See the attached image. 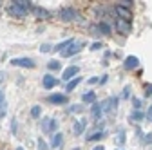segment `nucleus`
<instances>
[{
    "instance_id": "17",
    "label": "nucleus",
    "mask_w": 152,
    "mask_h": 150,
    "mask_svg": "<svg viewBox=\"0 0 152 150\" xmlns=\"http://www.w3.org/2000/svg\"><path fill=\"white\" fill-rule=\"evenodd\" d=\"M31 11H33L38 18H47V16H49V13H47L45 9H42V7H33Z\"/></svg>"
},
{
    "instance_id": "21",
    "label": "nucleus",
    "mask_w": 152,
    "mask_h": 150,
    "mask_svg": "<svg viewBox=\"0 0 152 150\" xmlns=\"http://www.w3.org/2000/svg\"><path fill=\"white\" fill-rule=\"evenodd\" d=\"M130 118L134 119V121H143L145 119V114H143V112H140V110H136V112H132Z\"/></svg>"
},
{
    "instance_id": "3",
    "label": "nucleus",
    "mask_w": 152,
    "mask_h": 150,
    "mask_svg": "<svg viewBox=\"0 0 152 150\" xmlns=\"http://www.w3.org/2000/svg\"><path fill=\"white\" fill-rule=\"evenodd\" d=\"M56 127H58V121H56L54 118L42 119V128L45 130V132H56Z\"/></svg>"
},
{
    "instance_id": "32",
    "label": "nucleus",
    "mask_w": 152,
    "mask_h": 150,
    "mask_svg": "<svg viewBox=\"0 0 152 150\" xmlns=\"http://www.w3.org/2000/svg\"><path fill=\"white\" fill-rule=\"evenodd\" d=\"M134 107L140 108V107H141V101H140V100H134Z\"/></svg>"
},
{
    "instance_id": "29",
    "label": "nucleus",
    "mask_w": 152,
    "mask_h": 150,
    "mask_svg": "<svg viewBox=\"0 0 152 150\" xmlns=\"http://www.w3.org/2000/svg\"><path fill=\"white\" fill-rule=\"evenodd\" d=\"M145 141H147V143H152V134H147V136H145Z\"/></svg>"
},
{
    "instance_id": "27",
    "label": "nucleus",
    "mask_w": 152,
    "mask_h": 150,
    "mask_svg": "<svg viewBox=\"0 0 152 150\" xmlns=\"http://www.w3.org/2000/svg\"><path fill=\"white\" fill-rule=\"evenodd\" d=\"M40 51H42V52H49V51H51V45H42Z\"/></svg>"
},
{
    "instance_id": "4",
    "label": "nucleus",
    "mask_w": 152,
    "mask_h": 150,
    "mask_svg": "<svg viewBox=\"0 0 152 150\" xmlns=\"http://www.w3.org/2000/svg\"><path fill=\"white\" fill-rule=\"evenodd\" d=\"M78 72H80V67H78V65H71V67H67V69L64 71L62 78H64V80H69V82H71V78L74 80V78H76V74H78Z\"/></svg>"
},
{
    "instance_id": "22",
    "label": "nucleus",
    "mask_w": 152,
    "mask_h": 150,
    "mask_svg": "<svg viewBox=\"0 0 152 150\" xmlns=\"http://www.w3.org/2000/svg\"><path fill=\"white\" fill-rule=\"evenodd\" d=\"M47 67H49L51 71H54V69H60V62H56V60H51V62L47 63Z\"/></svg>"
},
{
    "instance_id": "1",
    "label": "nucleus",
    "mask_w": 152,
    "mask_h": 150,
    "mask_svg": "<svg viewBox=\"0 0 152 150\" xmlns=\"http://www.w3.org/2000/svg\"><path fill=\"white\" fill-rule=\"evenodd\" d=\"M29 9H33V6H31V2H26V0H15L9 6V13L13 16H18V18L26 16Z\"/></svg>"
},
{
    "instance_id": "26",
    "label": "nucleus",
    "mask_w": 152,
    "mask_h": 150,
    "mask_svg": "<svg viewBox=\"0 0 152 150\" xmlns=\"http://www.w3.org/2000/svg\"><path fill=\"white\" fill-rule=\"evenodd\" d=\"M38 150H49L47 148V143L44 139H38Z\"/></svg>"
},
{
    "instance_id": "2",
    "label": "nucleus",
    "mask_w": 152,
    "mask_h": 150,
    "mask_svg": "<svg viewBox=\"0 0 152 150\" xmlns=\"http://www.w3.org/2000/svg\"><path fill=\"white\" fill-rule=\"evenodd\" d=\"M11 65L15 67H27V69H33L34 67V62L31 58H13L11 60Z\"/></svg>"
},
{
    "instance_id": "13",
    "label": "nucleus",
    "mask_w": 152,
    "mask_h": 150,
    "mask_svg": "<svg viewBox=\"0 0 152 150\" xmlns=\"http://www.w3.org/2000/svg\"><path fill=\"white\" fill-rule=\"evenodd\" d=\"M42 83H44V87H45V89H53V87L56 85V78H54V76H51V74H45L44 80H42Z\"/></svg>"
},
{
    "instance_id": "34",
    "label": "nucleus",
    "mask_w": 152,
    "mask_h": 150,
    "mask_svg": "<svg viewBox=\"0 0 152 150\" xmlns=\"http://www.w3.org/2000/svg\"><path fill=\"white\" fill-rule=\"evenodd\" d=\"M16 150H22V146H18V148H16Z\"/></svg>"
},
{
    "instance_id": "19",
    "label": "nucleus",
    "mask_w": 152,
    "mask_h": 150,
    "mask_svg": "<svg viewBox=\"0 0 152 150\" xmlns=\"http://www.w3.org/2000/svg\"><path fill=\"white\" fill-rule=\"evenodd\" d=\"M72 44V40H65V42H62V44H58V45H56V47H53L54 51H60V52H64L65 51V47H69Z\"/></svg>"
},
{
    "instance_id": "7",
    "label": "nucleus",
    "mask_w": 152,
    "mask_h": 150,
    "mask_svg": "<svg viewBox=\"0 0 152 150\" xmlns=\"http://www.w3.org/2000/svg\"><path fill=\"white\" fill-rule=\"evenodd\" d=\"M80 49H82V45H80V44H74V42H72V44H71V45H69V47H67V49L62 52V56H64V58H69V56H74L76 52H80Z\"/></svg>"
},
{
    "instance_id": "28",
    "label": "nucleus",
    "mask_w": 152,
    "mask_h": 150,
    "mask_svg": "<svg viewBox=\"0 0 152 150\" xmlns=\"http://www.w3.org/2000/svg\"><path fill=\"white\" fill-rule=\"evenodd\" d=\"M100 47H102V44H98V42H96V44H92V47H91V49H92V51H98Z\"/></svg>"
},
{
    "instance_id": "11",
    "label": "nucleus",
    "mask_w": 152,
    "mask_h": 150,
    "mask_svg": "<svg viewBox=\"0 0 152 150\" xmlns=\"http://www.w3.org/2000/svg\"><path fill=\"white\" fill-rule=\"evenodd\" d=\"M85 127H87V121L85 119H80V121H76L74 123V127H72V130H74V134H83V130H85Z\"/></svg>"
},
{
    "instance_id": "25",
    "label": "nucleus",
    "mask_w": 152,
    "mask_h": 150,
    "mask_svg": "<svg viewBox=\"0 0 152 150\" xmlns=\"http://www.w3.org/2000/svg\"><path fill=\"white\" fill-rule=\"evenodd\" d=\"M100 138H103V132H94L92 136H89V141H96Z\"/></svg>"
},
{
    "instance_id": "15",
    "label": "nucleus",
    "mask_w": 152,
    "mask_h": 150,
    "mask_svg": "<svg viewBox=\"0 0 152 150\" xmlns=\"http://www.w3.org/2000/svg\"><path fill=\"white\" fill-rule=\"evenodd\" d=\"M116 103H118L116 98H109L102 103V107H103V110H112V108H116Z\"/></svg>"
},
{
    "instance_id": "6",
    "label": "nucleus",
    "mask_w": 152,
    "mask_h": 150,
    "mask_svg": "<svg viewBox=\"0 0 152 150\" xmlns=\"http://www.w3.org/2000/svg\"><path fill=\"white\" fill-rule=\"evenodd\" d=\"M60 16H62V20L69 22V20H74L78 15H76V11H74L72 7H64V9L60 11Z\"/></svg>"
},
{
    "instance_id": "8",
    "label": "nucleus",
    "mask_w": 152,
    "mask_h": 150,
    "mask_svg": "<svg viewBox=\"0 0 152 150\" xmlns=\"http://www.w3.org/2000/svg\"><path fill=\"white\" fill-rule=\"evenodd\" d=\"M116 29L121 33V34H129L130 33V24L127 20H121V18H118V22H116Z\"/></svg>"
},
{
    "instance_id": "23",
    "label": "nucleus",
    "mask_w": 152,
    "mask_h": 150,
    "mask_svg": "<svg viewBox=\"0 0 152 150\" xmlns=\"http://www.w3.org/2000/svg\"><path fill=\"white\" fill-rule=\"evenodd\" d=\"M40 112H42V110H40V107L36 105V107H33V108H31V116H33V118H38V116H40Z\"/></svg>"
},
{
    "instance_id": "12",
    "label": "nucleus",
    "mask_w": 152,
    "mask_h": 150,
    "mask_svg": "<svg viewBox=\"0 0 152 150\" xmlns=\"http://www.w3.org/2000/svg\"><path fill=\"white\" fill-rule=\"evenodd\" d=\"M62 143H64V136H62L60 132L53 134V138H51V145H53L54 148H60V146H62Z\"/></svg>"
},
{
    "instance_id": "16",
    "label": "nucleus",
    "mask_w": 152,
    "mask_h": 150,
    "mask_svg": "<svg viewBox=\"0 0 152 150\" xmlns=\"http://www.w3.org/2000/svg\"><path fill=\"white\" fill-rule=\"evenodd\" d=\"M82 101H83V103H92V105H94V103H96V94H94L92 90H89V92H85V94L82 96Z\"/></svg>"
},
{
    "instance_id": "18",
    "label": "nucleus",
    "mask_w": 152,
    "mask_h": 150,
    "mask_svg": "<svg viewBox=\"0 0 152 150\" xmlns=\"http://www.w3.org/2000/svg\"><path fill=\"white\" fill-rule=\"evenodd\" d=\"M80 82H82V78H80V76H76L74 80H71V82L67 83V89H65V90H74L76 87L80 85Z\"/></svg>"
},
{
    "instance_id": "30",
    "label": "nucleus",
    "mask_w": 152,
    "mask_h": 150,
    "mask_svg": "<svg viewBox=\"0 0 152 150\" xmlns=\"http://www.w3.org/2000/svg\"><path fill=\"white\" fill-rule=\"evenodd\" d=\"M123 90H125V92H123V96H125V98H127V96H129V94H130V89H129V87H125V89H123Z\"/></svg>"
},
{
    "instance_id": "24",
    "label": "nucleus",
    "mask_w": 152,
    "mask_h": 150,
    "mask_svg": "<svg viewBox=\"0 0 152 150\" xmlns=\"http://www.w3.org/2000/svg\"><path fill=\"white\" fill-rule=\"evenodd\" d=\"M4 105H6V98H4V90L0 89V112L4 110Z\"/></svg>"
},
{
    "instance_id": "10",
    "label": "nucleus",
    "mask_w": 152,
    "mask_h": 150,
    "mask_svg": "<svg viewBox=\"0 0 152 150\" xmlns=\"http://www.w3.org/2000/svg\"><path fill=\"white\" fill-rule=\"evenodd\" d=\"M138 58H136V56H127V58H125V69H136L138 67Z\"/></svg>"
},
{
    "instance_id": "14",
    "label": "nucleus",
    "mask_w": 152,
    "mask_h": 150,
    "mask_svg": "<svg viewBox=\"0 0 152 150\" xmlns=\"http://www.w3.org/2000/svg\"><path fill=\"white\" fill-rule=\"evenodd\" d=\"M91 112H92V118L100 119V118H102V114H103V107H102L100 103H94V105H92V108H91Z\"/></svg>"
},
{
    "instance_id": "9",
    "label": "nucleus",
    "mask_w": 152,
    "mask_h": 150,
    "mask_svg": "<svg viewBox=\"0 0 152 150\" xmlns=\"http://www.w3.org/2000/svg\"><path fill=\"white\" fill-rule=\"evenodd\" d=\"M47 101L49 103H56V105H64V103H67V96L65 94H51L47 98Z\"/></svg>"
},
{
    "instance_id": "33",
    "label": "nucleus",
    "mask_w": 152,
    "mask_h": 150,
    "mask_svg": "<svg viewBox=\"0 0 152 150\" xmlns=\"http://www.w3.org/2000/svg\"><path fill=\"white\" fill-rule=\"evenodd\" d=\"M92 150H105V146H102V145H98V146H94Z\"/></svg>"
},
{
    "instance_id": "31",
    "label": "nucleus",
    "mask_w": 152,
    "mask_h": 150,
    "mask_svg": "<svg viewBox=\"0 0 152 150\" xmlns=\"http://www.w3.org/2000/svg\"><path fill=\"white\" fill-rule=\"evenodd\" d=\"M147 118L152 121V107H150V108H148V112H147Z\"/></svg>"
},
{
    "instance_id": "20",
    "label": "nucleus",
    "mask_w": 152,
    "mask_h": 150,
    "mask_svg": "<svg viewBox=\"0 0 152 150\" xmlns=\"http://www.w3.org/2000/svg\"><path fill=\"white\" fill-rule=\"evenodd\" d=\"M98 31H102L103 34H110V25H107L105 22H102V24H98V27H96Z\"/></svg>"
},
{
    "instance_id": "5",
    "label": "nucleus",
    "mask_w": 152,
    "mask_h": 150,
    "mask_svg": "<svg viewBox=\"0 0 152 150\" xmlns=\"http://www.w3.org/2000/svg\"><path fill=\"white\" fill-rule=\"evenodd\" d=\"M114 11H116V15L121 18V20H130V18H132V13H130V9L129 7H123V6H116V7H114Z\"/></svg>"
}]
</instances>
